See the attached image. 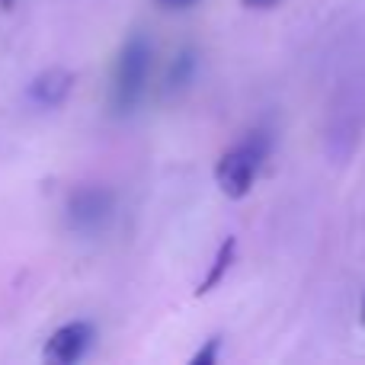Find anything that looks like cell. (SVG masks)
Listing matches in <instances>:
<instances>
[{"mask_svg":"<svg viewBox=\"0 0 365 365\" xmlns=\"http://www.w3.org/2000/svg\"><path fill=\"white\" fill-rule=\"evenodd\" d=\"M279 0H244V6H250V10H269V6H276Z\"/></svg>","mask_w":365,"mask_h":365,"instance_id":"10","label":"cell"},{"mask_svg":"<svg viewBox=\"0 0 365 365\" xmlns=\"http://www.w3.org/2000/svg\"><path fill=\"white\" fill-rule=\"evenodd\" d=\"M192 77H195V51H192V48H182L180 55L170 61V68H167L164 93H167V96L182 93V90L192 83Z\"/></svg>","mask_w":365,"mask_h":365,"instance_id":"6","label":"cell"},{"mask_svg":"<svg viewBox=\"0 0 365 365\" xmlns=\"http://www.w3.org/2000/svg\"><path fill=\"white\" fill-rule=\"evenodd\" d=\"M71 90H74V74L64 68H48L29 83V100L45 109H55L68 100Z\"/></svg>","mask_w":365,"mask_h":365,"instance_id":"5","label":"cell"},{"mask_svg":"<svg viewBox=\"0 0 365 365\" xmlns=\"http://www.w3.org/2000/svg\"><path fill=\"white\" fill-rule=\"evenodd\" d=\"M154 45L145 32H132L119 48L113 64V83H109V109L115 115H132L151 81Z\"/></svg>","mask_w":365,"mask_h":365,"instance_id":"1","label":"cell"},{"mask_svg":"<svg viewBox=\"0 0 365 365\" xmlns=\"http://www.w3.org/2000/svg\"><path fill=\"white\" fill-rule=\"evenodd\" d=\"M158 6H167V10H189V6H195L199 0H154Z\"/></svg>","mask_w":365,"mask_h":365,"instance_id":"9","label":"cell"},{"mask_svg":"<svg viewBox=\"0 0 365 365\" xmlns=\"http://www.w3.org/2000/svg\"><path fill=\"white\" fill-rule=\"evenodd\" d=\"M266 154H269L266 135H259V132L247 135L240 145H234L231 151L221 154L218 167H215L218 189L227 199H244L253 189V182H257V173H259V167H263Z\"/></svg>","mask_w":365,"mask_h":365,"instance_id":"2","label":"cell"},{"mask_svg":"<svg viewBox=\"0 0 365 365\" xmlns=\"http://www.w3.org/2000/svg\"><path fill=\"white\" fill-rule=\"evenodd\" d=\"M231 263H234V237H225V240H221V247H218V253H215L212 266H208L205 279H202L199 295H208V292H212L215 285L225 279V272L231 269Z\"/></svg>","mask_w":365,"mask_h":365,"instance_id":"7","label":"cell"},{"mask_svg":"<svg viewBox=\"0 0 365 365\" xmlns=\"http://www.w3.org/2000/svg\"><path fill=\"white\" fill-rule=\"evenodd\" d=\"M215 356H218V340H208V346L192 356V365H205V362H212Z\"/></svg>","mask_w":365,"mask_h":365,"instance_id":"8","label":"cell"},{"mask_svg":"<svg viewBox=\"0 0 365 365\" xmlns=\"http://www.w3.org/2000/svg\"><path fill=\"white\" fill-rule=\"evenodd\" d=\"M115 212V195L103 186L74 189L68 199V225L81 234H96L109 225Z\"/></svg>","mask_w":365,"mask_h":365,"instance_id":"3","label":"cell"},{"mask_svg":"<svg viewBox=\"0 0 365 365\" xmlns=\"http://www.w3.org/2000/svg\"><path fill=\"white\" fill-rule=\"evenodd\" d=\"M362 324H365V298H362Z\"/></svg>","mask_w":365,"mask_h":365,"instance_id":"11","label":"cell"},{"mask_svg":"<svg viewBox=\"0 0 365 365\" xmlns=\"http://www.w3.org/2000/svg\"><path fill=\"white\" fill-rule=\"evenodd\" d=\"M90 343H93V327H90L87 321H71L48 336V343H45V359L58 362V365H71L87 356Z\"/></svg>","mask_w":365,"mask_h":365,"instance_id":"4","label":"cell"}]
</instances>
